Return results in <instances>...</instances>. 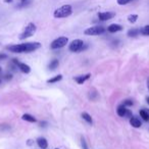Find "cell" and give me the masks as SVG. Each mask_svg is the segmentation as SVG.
I'll list each match as a JSON object with an SVG mask.
<instances>
[{
	"mask_svg": "<svg viewBox=\"0 0 149 149\" xmlns=\"http://www.w3.org/2000/svg\"><path fill=\"white\" fill-rule=\"evenodd\" d=\"M41 47V44L39 42H29V43L16 44V45L7 46V49L13 53H29V52L35 51Z\"/></svg>",
	"mask_w": 149,
	"mask_h": 149,
	"instance_id": "1",
	"label": "cell"
},
{
	"mask_svg": "<svg viewBox=\"0 0 149 149\" xmlns=\"http://www.w3.org/2000/svg\"><path fill=\"white\" fill-rule=\"evenodd\" d=\"M71 13H73V7H71V5L65 4L58 7L57 9H55L53 12V15L56 19H63V17L69 16Z\"/></svg>",
	"mask_w": 149,
	"mask_h": 149,
	"instance_id": "2",
	"label": "cell"
},
{
	"mask_svg": "<svg viewBox=\"0 0 149 149\" xmlns=\"http://www.w3.org/2000/svg\"><path fill=\"white\" fill-rule=\"evenodd\" d=\"M87 48V46L85 45V43L80 39H76L71 41V43L69 44V49L71 52H81L83 50H85Z\"/></svg>",
	"mask_w": 149,
	"mask_h": 149,
	"instance_id": "3",
	"label": "cell"
},
{
	"mask_svg": "<svg viewBox=\"0 0 149 149\" xmlns=\"http://www.w3.org/2000/svg\"><path fill=\"white\" fill-rule=\"evenodd\" d=\"M37 30V27L35 24H33V23H29L28 26L25 28L24 32L21 34L20 36V39L21 40H24V39H27V38H29V37H32L33 35L35 34V32H36Z\"/></svg>",
	"mask_w": 149,
	"mask_h": 149,
	"instance_id": "4",
	"label": "cell"
},
{
	"mask_svg": "<svg viewBox=\"0 0 149 149\" xmlns=\"http://www.w3.org/2000/svg\"><path fill=\"white\" fill-rule=\"evenodd\" d=\"M106 31V29L102 26H94L91 27V28H88L87 30H85L84 34L87 35V36H97V35H101L103 34Z\"/></svg>",
	"mask_w": 149,
	"mask_h": 149,
	"instance_id": "5",
	"label": "cell"
},
{
	"mask_svg": "<svg viewBox=\"0 0 149 149\" xmlns=\"http://www.w3.org/2000/svg\"><path fill=\"white\" fill-rule=\"evenodd\" d=\"M67 42H69V39L67 37H59L52 42L50 47H51V49H59V48L65 47L67 44Z\"/></svg>",
	"mask_w": 149,
	"mask_h": 149,
	"instance_id": "6",
	"label": "cell"
},
{
	"mask_svg": "<svg viewBox=\"0 0 149 149\" xmlns=\"http://www.w3.org/2000/svg\"><path fill=\"white\" fill-rule=\"evenodd\" d=\"M115 12H110V11H106V12H99L98 13V19L102 22H105V21L111 20L113 17H115Z\"/></svg>",
	"mask_w": 149,
	"mask_h": 149,
	"instance_id": "7",
	"label": "cell"
},
{
	"mask_svg": "<svg viewBox=\"0 0 149 149\" xmlns=\"http://www.w3.org/2000/svg\"><path fill=\"white\" fill-rule=\"evenodd\" d=\"M122 30H123V27H122L121 25H117V24L110 25V26H108V28H107V31L109 33H117Z\"/></svg>",
	"mask_w": 149,
	"mask_h": 149,
	"instance_id": "8",
	"label": "cell"
},
{
	"mask_svg": "<svg viewBox=\"0 0 149 149\" xmlns=\"http://www.w3.org/2000/svg\"><path fill=\"white\" fill-rule=\"evenodd\" d=\"M16 67H19V69H20L21 71H22L23 73H29L31 71L30 67H29L28 65H26V63H23V62H20V61H17Z\"/></svg>",
	"mask_w": 149,
	"mask_h": 149,
	"instance_id": "9",
	"label": "cell"
},
{
	"mask_svg": "<svg viewBox=\"0 0 149 149\" xmlns=\"http://www.w3.org/2000/svg\"><path fill=\"white\" fill-rule=\"evenodd\" d=\"M37 144L39 145V147L42 149H46L48 147L47 140H46L45 138H43V137H40V138L37 139Z\"/></svg>",
	"mask_w": 149,
	"mask_h": 149,
	"instance_id": "10",
	"label": "cell"
},
{
	"mask_svg": "<svg viewBox=\"0 0 149 149\" xmlns=\"http://www.w3.org/2000/svg\"><path fill=\"white\" fill-rule=\"evenodd\" d=\"M130 124H131V126L134 127V128H140L141 125H142L141 122H140V119H137V117H132L131 119H130Z\"/></svg>",
	"mask_w": 149,
	"mask_h": 149,
	"instance_id": "11",
	"label": "cell"
},
{
	"mask_svg": "<svg viewBox=\"0 0 149 149\" xmlns=\"http://www.w3.org/2000/svg\"><path fill=\"white\" fill-rule=\"evenodd\" d=\"M90 77H91L90 73H88L86 76H79V77H76V78H75V81H76L78 84H83V83L86 82Z\"/></svg>",
	"mask_w": 149,
	"mask_h": 149,
	"instance_id": "12",
	"label": "cell"
},
{
	"mask_svg": "<svg viewBox=\"0 0 149 149\" xmlns=\"http://www.w3.org/2000/svg\"><path fill=\"white\" fill-rule=\"evenodd\" d=\"M127 110H128V109L126 108L125 105H119V107H117V115H119V117H126Z\"/></svg>",
	"mask_w": 149,
	"mask_h": 149,
	"instance_id": "13",
	"label": "cell"
},
{
	"mask_svg": "<svg viewBox=\"0 0 149 149\" xmlns=\"http://www.w3.org/2000/svg\"><path fill=\"white\" fill-rule=\"evenodd\" d=\"M139 115H140V117H142L145 122L149 121V110L148 109H141Z\"/></svg>",
	"mask_w": 149,
	"mask_h": 149,
	"instance_id": "14",
	"label": "cell"
},
{
	"mask_svg": "<svg viewBox=\"0 0 149 149\" xmlns=\"http://www.w3.org/2000/svg\"><path fill=\"white\" fill-rule=\"evenodd\" d=\"M141 33V31L139 29H131L128 31V36L129 37H137Z\"/></svg>",
	"mask_w": 149,
	"mask_h": 149,
	"instance_id": "15",
	"label": "cell"
},
{
	"mask_svg": "<svg viewBox=\"0 0 149 149\" xmlns=\"http://www.w3.org/2000/svg\"><path fill=\"white\" fill-rule=\"evenodd\" d=\"M59 65V62L57 59H53V60L50 61L49 65H48V67H49V69H51V71H54L55 69H57Z\"/></svg>",
	"mask_w": 149,
	"mask_h": 149,
	"instance_id": "16",
	"label": "cell"
},
{
	"mask_svg": "<svg viewBox=\"0 0 149 149\" xmlns=\"http://www.w3.org/2000/svg\"><path fill=\"white\" fill-rule=\"evenodd\" d=\"M24 121H27V122H29V123H35V122L37 121L36 119H35L33 115H28V113H26V115H23V117H22Z\"/></svg>",
	"mask_w": 149,
	"mask_h": 149,
	"instance_id": "17",
	"label": "cell"
},
{
	"mask_svg": "<svg viewBox=\"0 0 149 149\" xmlns=\"http://www.w3.org/2000/svg\"><path fill=\"white\" fill-rule=\"evenodd\" d=\"M82 117H83V119H85V121H86L88 124H90V125H92V124H93V119H92V117H91V115H89V113H82Z\"/></svg>",
	"mask_w": 149,
	"mask_h": 149,
	"instance_id": "18",
	"label": "cell"
},
{
	"mask_svg": "<svg viewBox=\"0 0 149 149\" xmlns=\"http://www.w3.org/2000/svg\"><path fill=\"white\" fill-rule=\"evenodd\" d=\"M61 79H62V76H61V75H58V76H55V77H53V78L49 79V80L47 81V83L48 84H54V83H57L58 81H60Z\"/></svg>",
	"mask_w": 149,
	"mask_h": 149,
	"instance_id": "19",
	"label": "cell"
},
{
	"mask_svg": "<svg viewBox=\"0 0 149 149\" xmlns=\"http://www.w3.org/2000/svg\"><path fill=\"white\" fill-rule=\"evenodd\" d=\"M137 20H138V14H130L129 16H128V21H129L130 23H132V24L136 23Z\"/></svg>",
	"mask_w": 149,
	"mask_h": 149,
	"instance_id": "20",
	"label": "cell"
},
{
	"mask_svg": "<svg viewBox=\"0 0 149 149\" xmlns=\"http://www.w3.org/2000/svg\"><path fill=\"white\" fill-rule=\"evenodd\" d=\"M141 33L145 36H149V25L148 26H145L144 28L141 30Z\"/></svg>",
	"mask_w": 149,
	"mask_h": 149,
	"instance_id": "21",
	"label": "cell"
},
{
	"mask_svg": "<svg viewBox=\"0 0 149 149\" xmlns=\"http://www.w3.org/2000/svg\"><path fill=\"white\" fill-rule=\"evenodd\" d=\"M132 1L133 0H117V4H119V5H126V4H128V3L132 2Z\"/></svg>",
	"mask_w": 149,
	"mask_h": 149,
	"instance_id": "22",
	"label": "cell"
},
{
	"mask_svg": "<svg viewBox=\"0 0 149 149\" xmlns=\"http://www.w3.org/2000/svg\"><path fill=\"white\" fill-rule=\"evenodd\" d=\"M97 97H98V94L96 92H90V94H89V98L91 100H95Z\"/></svg>",
	"mask_w": 149,
	"mask_h": 149,
	"instance_id": "23",
	"label": "cell"
},
{
	"mask_svg": "<svg viewBox=\"0 0 149 149\" xmlns=\"http://www.w3.org/2000/svg\"><path fill=\"white\" fill-rule=\"evenodd\" d=\"M81 145H82V149H89L88 145H87L86 141H85V139L83 138V137L81 138Z\"/></svg>",
	"mask_w": 149,
	"mask_h": 149,
	"instance_id": "24",
	"label": "cell"
},
{
	"mask_svg": "<svg viewBox=\"0 0 149 149\" xmlns=\"http://www.w3.org/2000/svg\"><path fill=\"white\" fill-rule=\"evenodd\" d=\"M133 104H134V102L132 101V100H125L123 103V105L125 106H132Z\"/></svg>",
	"mask_w": 149,
	"mask_h": 149,
	"instance_id": "25",
	"label": "cell"
},
{
	"mask_svg": "<svg viewBox=\"0 0 149 149\" xmlns=\"http://www.w3.org/2000/svg\"><path fill=\"white\" fill-rule=\"evenodd\" d=\"M10 129L8 125H0V131H4V130H8Z\"/></svg>",
	"mask_w": 149,
	"mask_h": 149,
	"instance_id": "26",
	"label": "cell"
},
{
	"mask_svg": "<svg viewBox=\"0 0 149 149\" xmlns=\"http://www.w3.org/2000/svg\"><path fill=\"white\" fill-rule=\"evenodd\" d=\"M7 58V55L6 54H0V60H2V59Z\"/></svg>",
	"mask_w": 149,
	"mask_h": 149,
	"instance_id": "27",
	"label": "cell"
},
{
	"mask_svg": "<svg viewBox=\"0 0 149 149\" xmlns=\"http://www.w3.org/2000/svg\"><path fill=\"white\" fill-rule=\"evenodd\" d=\"M11 78H12L11 75H6V76H5V79H6V80H11Z\"/></svg>",
	"mask_w": 149,
	"mask_h": 149,
	"instance_id": "28",
	"label": "cell"
},
{
	"mask_svg": "<svg viewBox=\"0 0 149 149\" xmlns=\"http://www.w3.org/2000/svg\"><path fill=\"white\" fill-rule=\"evenodd\" d=\"M17 1H19L20 3H26L27 1H29V0H17Z\"/></svg>",
	"mask_w": 149,
	"mask_h": 149,
	"instance_id": "29",
	"label": "cell"
},
{
	"mask_svg": "<svg viewBox=\"0 0 149 149\" xmlns=\"http://www.w3.org/2000/svg\"><path fill=\"white\" fill-rule=\"evenodd\" d=\"M12 1H13V0H4L5 3H11Z\"/></svg>",
	"mask_w": 149,
	"mask_h": 149,
	"instance_id": "30",
	"label": "cell"
},
{
	"mask_svg": "<svg viewBox=\"0 0 149 149\" xmlns=\"http://www.w3.org/2000/svg\"><path fill=\"white\" fill-rule=\"evenodd\" d=\"M147 87H148V90H149V78L148 80H147Z\"/></svg>",
	"mask_w": 149,
	"mask_h": 149,
	"instance_id": "31",
	"label": "cell"
},
{
	"mask_svg": "<svg viewBox=\"0 0 149 149\" xmlns=\"http://www.w3.org/2000/svg\"><path fill=\"white\" fill-rule=\"evenodd\" d=\"M147 102H148V104H149V97L147 98Z\"/></svg>",
	"mask_w": 149,
	"mask_h": 149,
	"instance_id": "32",
	"label": "cell"
},
{
	"mask_svg": "<svg viewBox=\"0 0 149 149\" xmlns=\"http://www.w3.org/2000/svg\"><path fill=\"white\" fill-rule=\"evenodd\" d=\"M0 71H1V67H0Z\"/></svg>",
	"mask_w": 149,
	"mask_h": 149,
	"instance_id": "33",
	"label": "cell"
},
{
	"mask_svg": "<svg viewBox=\"0 0 149 149\" xmlns=\"http://www.w3.org/2000/svg\"><path fill=\"white\" fill-rule=\"evenodd\" d=\"M0 83H1V80H0Z\"/></svg>",
	"mask_w": 149,
	"mask_h": 149,
	"instance_id": "34",
	"label": "cell"
},
{
	"mask_svg": "<svg viewBox=\"0 0 149 149\" xmlns=\"http://www.w3.org/2000/svg\"><path fill=\"white\" fill-rule=\"evenodd\" d=\"M56 149H58V148H56Z\"/></svg>",
	"mask_w": 149,
	"mask_h": 149,
	"instance_id": "35",
	"label": "cell"
}]
</instances>
